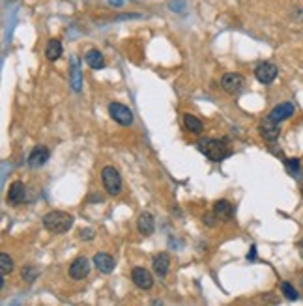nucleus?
<instances>
[{"label":"nucleus","instance_id":"nucleus-21","mask_svg":"<svg viewBox=\"0 0 303 306\" xmlns=\"http://www.w3.org/2000/svg\"><path fill=\"white\" fill-rule=\"evenodd\" d=\"M0 271H2V275H10L11 271H13V260H11L10 256L6 254V252H2L0 254Z\"/></svg>","mask_w":303,"mask_h":306},{"label":"nucleus","instance_id":"nucleus-9","mask_svg":"<svg viewBox=\"0 0 303 306\" xmlns=\"http://www.w3.org/2000/svg\"><path fill=\"white\" fill-rule=\"evenodd\" d=\"M49 157H51V151L45 146H36L30 151V155H28V164L32 168H40V166H43L49 161Z\"/></svg>","mask_w":303,"mask_h":306},{"label":"nucleus","instance_id":"nucleus-26","mask_svg":"<svg viewBox=\"0 0 303 306\" xmlns=\"http://www.w3.org/2000/svg\"><path fill=\"white\" fill-rule=\"evenodd\" d=\"M204 222H206L208 226H213V217H211V215H206V217H204Z\"/></svg>","mask_w":303,"mask_h":306},{"label":"nucleus","instance_id":"nucleus-11","mask_svg":"<svg viewBox=\"0 0 303 306\" xmlns=\"http://www.w3.org/2000/svg\"><path fill=\"white\" fill-rule=\"evenodd\" d=\"M260 135H262L264 140L268 142H273V140H277L279 138V123L266 118L262 123H260Z\"/></svg>","mask_w":303,"mask_h":306},{"label":"nucleus","instance_id":"nucleus-27","mask_svg":"<svg viewBox=\"0 0 303 306\" xmlns=\"http://www.w3.org/2000/svg\"><path fill=\"white\" fill-rule=\"evenodd\" d=\"M109 4H111V6H116V8H120V6H122L123 2H122V0H109Z\"/></svg>","mask_w":303,"mask_h":306},{"label":"nucleus","instance_id":"nucleus-12","mask_svg":"<svg viewBox=\"0 0 303 306\" xmlns=\"http://www.w3.org/2000/svg\"><path fill=\"white\" fill-rule=\"evenodd\" d=\"M94 265H96V269L99 273L109 275V273L114 271V260L109 254H105V252H98V254L94 256Z\"/></svg>","mask_w":303,"mask_h":306},{"label":"nucleus","instance_id":"nucleus-8","mask_svg":"<svg viewBox=\"0 0 303 306\" xmlns=\"http://www.w3.org/2000/svg\"><path fill=\"white\" fill-rule=\"evenodd\" d=\"M131 280L137 288L140 290H150V288L154 286V278L150 275L148 271L142 269V267H135L133 273H131Z\"/></svg>","mask_w":303,"mask_h":306},{"label":"nucleus","instance_id":"nucleus-16","mask_svg":"<svg viewBox=\"0 0 303 306\" xmlns=\"http://www.w3.org/2000/svg\"><path fill=\"white\" fill-rule=\"evenodd\" d=\"M169 267H170V258L169 254H159L154 258V271L155 275L159 276H167V273H169Z\"/></svg>","mask_w":303,"mask_h":306},{"label":"nucleus","instance_id":"nucleus-1","mask_svg":"<svg viewBox=\"0 0 303 306\" xmlns=\"http://www.w3.org/2000/svg\"><path fill=\"white\" fill-rule=\"evenodd\" d=\"M199 149L213 163H219V161H223V159L230 155V148H228L226 140H223V138L221 140L219 138H204V140L199 142Z\"/></svg>","mask_w":303,"mask_h":306},{"label":"nucleus","instance_id":"nucleus-3","mask_svg":"<svg viewBox=\"0 0 303 306\" xmlns=\"http://www.w3.org/2000/svg\"><path fill=\"white\" fill-rule=\"evenodd\" d=\"M101 179H103V187L111 196H118L122 193V178H120L118 170L114 166H105L101 170Z\"/></svg>","mask_w":303,"mask_h":306},{"label":"nucleus","instance_id":"nucleus-17","mask_svg":"<svg viewBox=\"0 0 303 306\" xmlns=\"http://www.w3.org/2000/svg\"><path fill=\"white\" fill-rule=\"evenodd\" d=\"M184 125H185V129L191 131L193 135H201L202 131H204L202 122L197 116H193V114H184Z\"/></svg>","mask_w":303,"mask_h":306},{"label":"nucleus","instance_id":"nucleus-15","mask_svg":"<svg viewBox=\"0 0 303 306\" xmlns=\"http://www.w3.org/2000/svg\"><path fill=\"white\" fill-rule=\"evenodd\" d=\"M84 62H86L92 69H101V67H105V58H103V54L98 49H90V51L84 54Z\"/></svg>","mask_w":303,"mask_h":306},{"label":"nucleus","instance_id":"nucleus-6","mask_svg":"<svg viewBox=\"0 0 303 306\" xmlns=\"http://www.w3.org/2000/svg\"><path fill=\"white\" fill-rule=\"evenodd\" d=\"M255 76H257L258 82H262V84H272L275 81V76H277V66L272 64V62H262V64H258L257 69H255Z\"/></svg>","mask_w":303,"mask_h":306},{"label":"nucleus","instance_id":"nucleus-5","mask_svg":"<svg viewBox=\"0 0 303 306\" xmlns=\"http://www.w3.org/2000/svg\"><path fill=\"white\" fill-rule=\"evenodd\" d=\"M245 86V81H243L242 75H238V73H226L223 75L221 79V88L225 90L226 93H230V95H236L240 93Z\"/></svg>","mask_w":303,"mask_h":306},{"label":"nucleus","instance_id":"nucleus-10","mask_svg":"<svg viewBox=\"0 0 303 306\" xmlns=\"http://www.w3.org/2000/svg\"><path fill=\"white\" fill-rule=\"evenodd\" d=\"M294 112H296V108H294L292 103H281V105H277V107L273 108L268 118L279 123V122H283V120H288L290 116H294Z\"/></svg>","mask_w":303,"mask_h":306},{"label":"nucleus","instance_id":"nucleus-18","mask_svg":"<svg viewBox=\"0 0 303 306\" xmlns=\"http://www.w3.org/2000/svg\"><path fill=\"white\" fill-rule=\"evenodd\" d=\"M213 213L217 217H223V219H230L232 215H234V207H232V204L228 200H219L213 205Z\"/></svg>","mask_w":303,"mask_h":306},{"label":"nucleus","instance_id":"nucleus-7","mask_svg":"<svg viewBox=\"0 0 303 306\" xmlns=\"http://www.w3.org/2000/svg\"><path fill=\"white\" fill-rule=\"evenodd\" d=\"M88 273H90V261L84 256L73 260V263L69 265V276L73 280H82L84 276H88Z\"/></svg>","mask_w":303,"mask_h":306},{"label":"nucleus","instance_id":"nucleus-19","mask_svg":"<svg viewBox=\"0 0 303 306\" xmlns=\"http://www.w3.org/2000/svg\"><path fill=\"white\" fill-rule=\"evenodd\" d=\"M45 56L47 60L57 62L62 56V43L58 40H51L45 47Z\"/></svg>","mask_w":303,"mask_h":306},{"label":"nucleus","instance_id":"nucleus-4","mask_svg":"<svg viewBox=\"0 0 303 306\" xmlns=\"http://www.w3.org/2000/svg\"><path fill=\"white\" fill-rule=\"evenodd\" d=\"M109 114L120 125H131L133 123V112L122 103H111L109 105Z\"/></svg>","mask_w":303,"mask_h":306},{"label":"nucleus","instance_id":"nucleus-25","mask_svg":"<svg viewBox=\"0 0 303 306\" xmlns=\"http://www.w3.org/2000/svg\"><path fill=\"white\" fill-rule=\"evenodd\" d=\"M79 235H81V239H92V237H94V230H90V228L81 230V234H79Z\"/></svg>","mask_w":303,"mask_h":306},{"label":"nucleus","instance_id":"nucleus-23","mask_svg":"<svg viewBox=\"0 0 303 306\" xmlns=\"http://www.w3.org/2000/svg\"><path fill=\"white\" fill-rule=\"evenodd\" d=\"M287 168H288V172L292 174L294 178H299V176H301V170H299V161H298V159H287Z\"/></svg>","mask_w":303,"mask_h":306},{"label":"nucleus","instance_id":"nucleus-2","mask_svg":"<svg viewBox=\"0 0 303 306\" xmlns=\"http://www.w3.org/2000/svg\"><path fill=\"white\" fill-rule=\"evenodd\" d=\"M43 226L52 234H64L73 226V217L64 211H51L43 217Z\"/></svg>","mask_w":303,"mask_h":306},{"label":"nucleus","instance_id":"nucleus-29","mask_svg":"<svg viewBox=\"0 0 303 306\" xmlns=\"http://www.w3.org/2000/svg\"><path fill=\"white\" fill-rule=\"evenodd\" d=\"M299 282H301V288H303V278H301V280H299Z\"/></svg>","mask_w":303,"mask_h":306},{"label":"nucleus","instance_id":"nucleus-14","mask_svg":"<svg viewBox=\"0 0 303 306\" xmlns=\"http://www.w3.org/2000/svg\"><path fill=\"white\" fill-rule=\"evenodd\" d=\"M25 200V185L21 183V181H13L10 185V190H8V202L13 205L21 204Z\"/></svg>","mask_w":303,"mask_h":306},{"label":"nucleus","instance_id":"nucleus-22","mask_svg":"<svg viewBox=\"0 0 303 306\" xmlns=\"http://www.w3.org/2000/svg\"><path fill=\"white\" fill-rule=\"evenodd\" d=\"M281 291H283V295L287 297L288 301H296V299L299 297L298 290H296V288H294L290 282H283V284H281Z\"/></svg>","mask_w":303,"mask_h":306},{"label":"nucleus","instance_id":"nucleus-20","mask_svg":"<svg viewBox=\"0 0 303 306\" xmlns=\"http://www.w3.org/2000/svg\"><path fill=\"white\" fill-rule=\"evenodd\" d=\"M72 86H73V90H75V92H79V90H81V86H82V82H81V67H79L77 58H73V60H72Z\"/></svg>","mask_w":303,"mask_h":306},{"label":"nucleus","instance_id":"nucleus-24","mask_svg":"<svg viewBox=\"0 0 303 306\" xmlns=\"http://www.w3.org/2000/svg\"><path fill=\"white\" fill-rule=\"evenodd\" d=\"M36 276H38V269L34 265H25V267H23V278H25L26 282L36 280Z\"/></svg>","mask_w":303,"mask_h":306},{"label":"nucleus","instance_id":"nucleus-28","mask_svg":"<svg viewBox=\"0 0 303 306\" xmlns=\"http://www.w3.org/2000/svg\"><path fill=\"white\" fill-rule=\"evenodd\" d=\"M298 248H299V256H301V260H303V241L298 245Z\"/></svg>","mask_w":303,"mask_h":306},{"label":"nucleus","instance_id":"nucleus-13","mask_svg":"<svg viewBox=\"0 0 303 306\" xmlns=\"http://www.w3.org/2000/svg\"><path fill=\"white\" fill-rule=\"evenodd\" d=\"M137 228H139V234L144 235V237H148V235L154 234L155 230V222H154V217L148 213V211H144V213L139 215V220H137Z\"/></svg>","mask_w":303,"mask_h":306}]
</instances>
